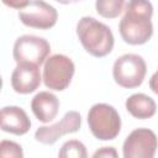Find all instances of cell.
<instances>
[{
  "label": "cell",
  "instance_id": "4",
  "mask_svg": "<svg viewBox=\"0 0 158 158\" xmlns=\"http://www.w3.org/2000/svg\"><path fill=\"white\" fill-rule=\"evenodd\" d=\"M147 73V65L144 59L133 53H127L118 57L112 68V75L115 81L126 89H133L143 83Z\"/></svg>",
  "mask_w": 158,
  "mask_h": 158
},
{
  "label": "cell",
  "instance_id": "6",
  "mask_svg": "<svg viewBox=\"0 0 158 158\" xmlns=\"http://www.w3.org/2000/svg\"><path fill=\"white\" fill-rule=\"evenodd\" d=\"M74 63L64 54H53L46 59L43 68L44 85L56 91H63L68 88L74 75Z\"/></svg>",
  "mask_w": 158,
  "mask_h": 158
},
{
  "label": "cell",
  "instance_id": "20",
  "mask_svg": "<svg viewBox=\"0 0 158 158\" xmlns=\"http://www.w3.org/2000/svg\"><path fill=\"white\" fill-rule=\"evenodd\" d=\"M1 88H2V79H1V75H0V90H1Z\"/></svg>",
  "mask_w": 158,
  "mask_h": 158
},
{
  "label": "cell",
  "instance_id": "14",
  "mask_svg": "<svg viewBox=\"0 0 158 158\" xmlns=\"http://www.w3.org/2000/svg\"><path fill=\"white\" fill-rule=\"evenodd\" d=\"M125 2L126 0H96L95 9L101 17L115 19L123 11Z\"/></svg>",
  "mask_w": 158,
  "mask_h": 158
},
{
  "label": "cell",
  "instance_id": "17",
  "mask_svg": "<svg viewBox=\"0 0 158 158\" xmlns=\"http://www.w3.org/2000/svg\"><path fill=\"white\" fill-rule=\"evenodd\" d=\"M93 157L94 158H98V157H109V158L112 157V158H115V157H117V152L112 147H102V148L98 149L93 154Z\"/></svg>",
  "mask_w": 158,
  "mask_h": 158
},
{
  "label": "cell",
  "instance_id": "2",
  "mask_svg": "<svg viewBox=\"0 0 158 158\" xmlns=\"http://www.w3.org/2000/svg\"><path fill=\"white\" fill-rule=\"evenodd\" d=\"M77 35L84 49L93 57H105L114 48L111 30L94 17H81L77 23Z\"/></svg>",
  "mask_w": 158,
  "mask_h": 158
},
{
  "label": "cell",
  "instance_id": "13",
  "mask_svg": "<svg viewBox=\"0 0 158 158\" xmlns=\"http://www.w3.org/2000/svg\"><path fill=\"white\" fill-rule=\"evenodd\" d=\"M126 110L136 118L146 120L154 116L157 105L156 101L146 94H133L125 102Z\"/></svg>",
  "mask_w": 158,
  "mask_h": 158
},
{
  "label": "cell",
  "instance_id": "12",
  "mask_svg": "<svg viewBox=\"0 0 158 158\" xmlns=\"http://www.w3.org/2000/svg\"><path fill=\"white\" fill-rule=\"evenodd\" d=\"M31 109L36 118L46 123L56 118L59 111V100L49 91H41L33 96Z\"/></svg>",
  "mask_w": 158,
  "mask_h": 158
},
{
  "label": "cell",
  "instance_id": "9",
  "mask_svg": "<svg viewBox=\"0 0 158 158\" xmlns=\"http://www.w3.org/2000/svg\"><path fill=\"white\" fill-rule=\"evenodd\" d=\"M80 125V114L77 111H69L63 116V118L59 122L51 126L40 127L35 133V138L43 144H53L58 141L59 137L67 133H74L79 131Z\"/></svg>",
  "mask_w": 158,
  "mask_h": 158
},
{
  "label": "cell",
  "instance_id": "15",
  "mask_svg": "<svg viewBox=\"0 0 158 158\" xmlns=\"http://www.w3.org/2000/svg\"><path fill=\"white\" fill-rule=\"evenodd\" d=\"M58 156L60 158H86L88 153L85 146L80 141L70 139L62 146Z\"/></svg>",
  "mask_w": 158,
  "mask_h": 158
},
{
  "label": "cell",
  "instance_id": "8",
  "mask_svg": "<svg viewBox=\"0 0 158 158\" xmlns=\"http://www.w3.org/2000/svg\"><path fill=\"white\" fill-rule=\"evenodd\" d=\"M156 149V133L148 128H136L126 137L122 153L125 158H153Z\"/></svg>",
  "mask_w": 158,
  "mask_h": 158
},
{
  "label": "cell",
  "instance_id": "1",
  "mask_svg": "<svg viewBox=\"0 0 158 158\" xmlns=\"http://www.w3.org/2000/svg\"><path fill=\"white\" fill-rule=\"evenodd\" d=\"M118 25L122 40L132 46L144 44L153 35V6L149 0H130Z\"/></svg>",
  "mask_w": 158,
  "mask_h": 158
},
{
  "label": "cell",
  "instance_id": "5",
  "mask_svg": "<svg viewBox=\"0 0 158 158\" xmlns=\"http://www.w3.org/2000/svg\"><path fill=\"white\" fill-rule=\"evenodd\" d=\"M49 52L51 46L47 40L33 35H23L15 41L12 54L17 64L40 67L47 59Z\"/></svg>",
  "mask_w": 158,
  "mask_h": 158
},
{
  "label": "cell",
  "instance_id": "16",
  "mask_svg": "<svg viewBox=\"0 0 158 158\" xmlns=\"http://www.w3.org/2000/svg\"><path fill=\"white\" fill-rule=\"evenodd\" d=\"M23 152L19 143L9 139L0 142V158H22Z\"/></svg>",
  "mask_w": 158,
  "mask_h": 158
},
{
  "label": "cell",
  "instance_id": "18",
  "mask_svg": "<svg viewBox=\"0 0 158 158\" xmlns=\"http://www.w3.org/2000/svg\"><path fill=\"white\" fill-rule=\"evenodd\" d=\"M4 5L11 7V9H22L27 2L28 0H1Z\"/></svg>",
  "mask_w": 158,
  "mask_h": 158
},
{
  "label": "cell",
  "instance_id": "19",
  "mask_svg": "<svg viewBox=\"0 0 158 158\" xmlns=\"http://www.w3.org/2000/svg\"><path fill=\"white\" fill-rule=\"evenodd\" d=\"M60 4H73V2H78V1H81V0H56Z\"/></svg>",
  "mask_w": 158,
  "mask_h": 158
},
{
  "label": "cell",
  "instance_id": "3",
  "mask_svg": "<svg viewBox=\"0 0 158 158\" xmlns=\"http://www.w3.org/2000/svg\"><path fill=\"white\" fill-rule=\"evenodd\" d=\"M88 123L93 136L101 141H110L121 131V118L115 107L107 104H95L88 114Z\"/></svg>",
  "mask_w": 158,
  "mask_h": 158
},
{
  "label": "cell",
  "instance_id": "10",
  "mask_svg": "<svg viewBox=\"0 0 158 158\" xmlns=\"http://www.w3.org/2000/svg\"><path fill=\"white\" fill-rule=\"evenodd\" d=\"M41 84V74L37 65L17 64L11 75L12 89L19 94L33 93Z\"/></svg>",
  "mask_w": 158,
  "mask_h": 158
},
{
  "label": "cell",
  "instance_id": "11",
  "mask_svg": "<svg viewBox=\"0 0 158 158\" xmlns=\"http://www.w3.org/2000/svg\"><path fill=\"white\" fill-rule=\"evenodd\" d=\"M31 121L19 106H6L0 111V128L5 132L21 136L28 132Z\"/></svg>",
  "mask_w": 158,
  "mask_h": 158
},
{
  "label": "cell",
  "instance_id": "7",
  "mask_svg": "<svg viewBox=\"0 0 158 158\" xmlns=\"http://www.w3.org/2000/svg\"><path fill=\"white\" fill-rule=\"evenodd\" d=\"M20 21L32 28L48 30L57 22V10L43 0H31L19 11Z\"/></svg>",
  "mask_w": 158,
  "mask_h": 158
}]
</instances>
